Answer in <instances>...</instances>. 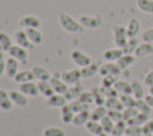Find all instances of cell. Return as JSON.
<instances>
[{"instance_id": "1", "label": "cell", "mask_w": 153, "mask_h": 136, "mask_svg": "<svg viewBox=\"0 0 153 136\" xmlns=\"http://www.w3.org/2000/svg\"><path fill=\"white\" fill-rule=\"evenodd\" d=\"M59 21H60V25L62 26V29L66 30L67 32L76 33V32L84 31V26L80 24V21L75 20L73 17H71L67 13H61L59 16Z\"/></svg>"}, {"instance_id": "2", "label": "cell", "mask_w": 153, "mask_h": 136, "mask_svg": "<svg viewBox=\"0 0 153 136\" xmlns=\"http://www.w3.org/2000/svg\"><path fill=\"white\" fill-rule=\"evenodd\" d=\"M112 33H114V42L115 45L117 48H123L124 44L128 41V35H127V30L124 26L122 25H115L112 27Z\"/></svg>"}, {"instance_id": "3", "label": "cell", "mask_w": 153, "mask_h": 136, "mask_svg": "<svg viewBox=\"0 0 153 136\" xmlns=\"http://www.w3.org/2000/svg\"><path fill=\"white\" fill-rule=\"evenodd\" d=\"M71 60L73 61V63H75L80 68H84V67H86V66H88L90 63L93 62L91 56L86 55L85 52H82L80 50H73L71 52Z\"/></svg>"}, {"instance_id": "4", "label": "cell", "mask_w": 153, "mask_h": 136, "mask_svg": "<svg viewBox=\"0 0 153 136\" xmlns=\"http://www.w3.org/2000/svg\"><path fill=\"white\" fill-rule=\"evenodd\" d=\"M80 24L84 26V29H98L103 20L100 18V16H81L79 18Z\"/></svg>"}, {"instance_id": "5", "label": "cell", "mask_w": 153, "mask_h": 136, "mask_svg": "<svg viewBox=\"0 0 153 136\" xmlns=\"http://www.w3.org/2000/svg\"><path fill=\"white\" fill-rule=\"evenodd\" d=\"M7 52L10 54L11 57L18 60V61H19L20 63H23V64H25V63L27 62V57H29L27 50L24 49L23 47L18 45V44H13V45L10 48V50H8Z\"/></svg>"}, {"instance_id": "6", "label": "cell", "mask_w": 153, "mask_h": 136, "mask_svg": "<svg viewBox=\"0 0 153 136\" xmlns=\"http://www.w3.org/2000/svg\"><path fill=\"white\" fill-rule=\"evenodd\" d=\"M61 79L67 85H75L80 82L82 76H81L80 69H69V70H65L61 73Z\"/></svg>"}, {"instance_id": "7", "label": "cell", "mask_w": 153, "mask_h": 136, "mask_svg": "<svg viewBox=\"0 0 153 136\" xmlns=\"http://www.w3.org/2000/svg\"><path fill=\"white\" fill-rule=\"evenodd\" d=\"M53 89L55 91V93L59 94H65V92L67 91V84L61 79V73H54L49 80Z\"/></svg>"}, {"instance_id": "8", "label": "cell", "mask_w": 153, "mask_h": 136, "mask_svg": "<svg viewBox=\"0 0 153 136\" xmlns=\"http://www.w3.org/2000/svg\"><path fill=\"white\" fill-rule=\"evenodd\" d=\"M19 61L13 58V57H8L5 61V74L8 79H14V76L17 75V73L19 72Z\"/></svg>"}, {"instance_id": "9", "label": "cell", "mask_w": 153, "mask_h": 136, "mask_svg": "<svg viewBox=\"0 0 153 136\" xmlns=\"http://www.w3.org/2000/svg\"><path fill=\"white\" fill-rule=\"evenodd\" d=\"M14 39H16V42H17L18 45L23 47V48L26 49V50H32V49L35 48V44L29 39V37H27L25 30H19V31H17L16 35H14Z\"/></svg>"}, {"instance_id": "10", "label": "cell", "mask_w": 153, "mask_h": 136, "mask_svg": "<svg viewBox=\"0 0 153 136\" xmlns=\"http://www.w3.org/2000/svg\"><path fill=\"white\" fill-rule=\"evenodd\" d=\"M121 72L122 70L118 68L116 62H105V63L100 64V68H99V74L102 76H106V75H116V76H118L121 74Z\"/></svg>"}, {"instance_id": "11", "label": "cell", "mask_w": 153, "mask_h": 136, "mask_svg": "<svg viewBox=\"0 0 153 136\" xmlns=\"http://www.w3.org/2000/svg\"><path fill=\"white\" fill-rule=\"evenodd\" d=\"M82 92H84V87L79 82V84H75V85H71V87L67 88V91L65 92L63 95L67 99V101H73V100H76L81 95Z\"/></svg>"}, {"instance_id": "12", "label": "cell", "mask_w": 153, "mask_h": 136, "mask_svg": "<svg viewBox=\"0 0 153 136\" xmlns=\"http://www.w3.org/2000/svg\"><path fill=\"white\" fill-rule=\"evenodd\" d=\"M66 103H67V99L65 98V95L59 94V93H54L51 97L47 98L44 101L45 106H48V107H60V109L62 106H65Z\"/></svg>"}, {"instance_id": "13", "label": "cell", "mask_w": 153, "mask_h": 136, "mask_svg": "<svg viewBox=\"0 0 153 136\" xmlns=\"http://www.w3.org/2000/svg\"><path fill=\"white\" fill-rule=\"evenodd\" d=\"M41 19L37 18L36 16H32V14H29V16H24L19 19V25L27 29V27H36L38 29L41 26Z\"/></svg>"}, {"instance_id": "14", "label": "cell", "mask_w": 153, "mask_h": 136, "mask_svg": "<svg viewBox=\"0 0 153 136\" xmlns=\"http://www.w3.org/2000/svg\"><path fill=\"white\" fill-rule=\"evenodd\" d=\"M8 93H10V98H11V100H12V103L14 105H17L19 107H24V106L27 105V103H29V100L26 98L27 95H25L24 93H22L19 89L18 91L13 89V91H10Z\"/></svg>"}, {"instance_id": "15", "label": "cell", "mask_w": 153, "mask_h": 136, "mask_svg": "<svg viewBox=\"0 0 153 136\" xmlns=\"http://www.w3.org/2000/svg\"><path fill=\"white\" fill-rule=\"evenodd\" d=\"M19 91H20L22 93H24L25 95H29V97H36V95H38V93H39L38 86H37V84H35L33 81L19 84Z\"/></svg>"}, {"instance_id": "16", "label": "cell", "mask_w": 153, "mask_h": 136, "mask_svg": "<svg viewBox=\"0 0 153 136\" xmlns=\"http://www.w3.org/2000/svg\"><path fill=\"white\" fill-rule=\"evenodd\" d=\"M99 68H100V64L98 62H94V61L92 63H90L88 66L81 68L80 72H81L82 79H90V78L94 76L97 73H99Z\"/></svg>"}, {"instance_id": "17", "label": "cell", "mask_w": 153, "mask_h": 136, "mask_svg": "<svg viewBox=\"0 0 153 136\" xmlns=\"http://www.w3.org/2000/svg\"><path fill=\"white\" fill-rule=\"evenodd\" d=\"M31 70H32V74L35 76V79H37L38 81H49L50 78H51L48 69H45L42 66H33L31 68Z\"/></svg>"}, {"instance_id": "18", "label": "cell", "mask_w": 153, "mask_h": 136, "mask_svg": "<svg viewBox=\"0 0 153 136\" xmlns=\"http://www.w3.org/2000/svg\"><path fill=\"white\" fill-rule=\"evenodd\" d=\"M153 54V45L152 43H148V42H142L137 45L135 52H134V56L136 58H140V57H143V56H147V55H151Z\"/></svg>"}, {"instance_id": "19", "label": "cell", "mask_w": 153, "mask_h": 136, "mask_svg": "<svg viewBox=\"0 0 153 136\" xmlns=\"http://www.w3.org/2000/svg\"><path fill=\"white\" fill-rule=\"evenodd\" d=\"M123 55V50L121 48H112V49H108L103 52V58L106 62H116L121 56Z\"/></svg>"}, {"instance_id": "20", "label": "cell", "mask_w": 153, "mask_h": 136, "mask_svg": "<svg viewBox=\"0 0 153 136\" xmlns=\"http://www.w3.org/2000/svg\"><path fill=\"white\" fill-rule=\"evenodd\" d=\"M140 21L136 19V18H130L127 26H126V30H127V35H128V38H133V37H136L139 31H140Z\"/></svg>"}, {"instance_id": "21", "label": "cell", "mask_w": 153, "mask_h": 136, "mask_svg": "<svg viewBox=\"0 0 153 136\" xmlns=\"http://www.w3.org/2000/svg\"><path fill=\"white\" fill-rule=\"evenodd\" d=\"M25 32H26L29 39L35 45H39L43 42V35H42V32L38 29H36V27H27V29H25Z\"/></svg>"}, {"instance_id": "22", "label": "cell", "mask_w": 153, "mask_h": 136, "mask_svg": "<svg viewBox=\"0 0 153 136\" xmlns=\"http://www.w3.org/2000/svg\"><path fill=\"white\" fill-rule=\"evenodd\" d=\"M130 85H131V94L135 99H142L145 98V91H143V86L142 84L136 80V79H133L130 81Z\"/></svg>"}, {"instance_id": "23", "label": "cell", "mask_w": 153, "mask_h": 136, "mask_svg": "<svg viewBox=\"0 0 153 136\" xmlns=\"http://www.w3.org/2000/svg\"><path fill=\"white\" fill-rule=\"evenodd\" d=\"M12 100L10 98V93L2 88H0V109L4 111H10L12 109Z\"/></svg>"}, {"instance_id": "24", "label": "cell", "mask_w": 153, "mask_h": 136, "mask_svg": "<svg viewBox=\"0 0 153 136\" xmlns=\"http://www.w3.org/2000/svg\"><path fill=\"white\" fill-rule=\"evenodd\" d=\"M135 56L134 55H127V54H123L117 61H116V64L118 66V68L121 70H126L129 66H131L134 62H135Z\"/></svg>"}, {"instance_id": "25", "label": "cell", "mask_w": 153, "mask_h": 136, "mask_svg": "<svg viewBox=\"0 0 153 136\" xmlns=\"http://www.w3.org/2000/svg\"><path fill=\"white\" fill-rule=\"evenodd\" d=\"M108 115V109L105 107V105H100L94 107L91 113H90V119L91 120H96V122H100L103 117H105Z\"/></svg>"}, {"instance_id": "26", "label": "cell", "mask_w": 153, "mask_h": 136, "mask_svg": "<svg viewBox=\"0 0 153 136\" xmlns=\"http://www.w3.org/2000/svg\"><path fill=\"white\" fill-rule=\"evenodd\" d=\"M74 111L72 110V107H71V105H65V106H62L61 107V120H62V123H65V124H69V123H72L73 122V118H74Z\"/></svg>"}, {"instance_id": "27", "label": "cell", "mask_w": 153, "mask_h": 136, "mask_svg": "<svg viewBox=\"0 0 153 136\" xmlns=\"http://www.w3.org/2000/svg\"><path fill=\"white\" fill-rule=\"evenodd\" d=\"M90 113H91L90 111H82V112H78V113H75L72 124L75 125V126L85 125V124L90 120Z\"/></svg>"}, {"instance_id": "28", "label": "cell", "mask_w": 153, "mask_h": 136, "mask_svg": "<svg viewBox=\"0 0 153 136\" xmlns=\"http://www.w3.org/2000/svg\"><path fill=\"white\" fill-rule=\"evenodd\" d=\"M33 79H35V76L32 74V70H19L13 80L18 84H24V82L32 81Z\"/></svg>"}, {"instance_id": "29", "label": "cell", "mask_w": 153, "mask_h": 136, "mask_svg": "<svg viewBox=\"0 0 153 136\" xmlns=\"http://www.w3.org/2000/svg\"><path fill=\"white\" fill-rule=\"evenodd\" d=\"M115 89L118 92V94H131V85L128 81L124 80H117L116 84L114 85Z\"/></svg>"}, {"instance_id": "30", "label": "cell", "mask_w": 153, "mask_h": 136, "mask_svg": "<svg viewBox=\"0 0 153 136\" xmlns=\"http://www.w3.org/2000/svg\"><path fill=\"white\" fill-rule=\"evenodd\" d=\"M37 86H38L39 94H42L45 98H49V97H51L55 93V91L53 89V87H51L49 81H38Z\"/></svg>"}, {"instance_id": "31", "label": "cell", "mask_w": 153, "mask_h": 136, "mask_svg": "<svg viewBox=\"0 0 153 136\" xmlns=\"http://www.w3.org/2000/svg\"><path fill=\"white\" fill-rule=\"evenodd\" d=\"M139 39L136 37H133V38H128L127 43L124 44V47L122 48L123 50V54H127V55H134L137 45H139Z\"/></svg>"}, {"instance_id": "32", "label": "cell", "mask_w": 153, "mask_h": 136, "mask_svg": "<svg viewBox=\"0 0 153 136\" xmlns=\"http://www.w3.org/2000/svg\"><path fill=\"white\" fill-rule=\"evenodd\" d=\"M104 105H105V107L108 110H118V111H123L124 110V106L121 103V100H120L118 97L117 98H108L105 100V104Z\"/></svg>"}, {"instance_id": "33", "label": "cell", "mask_w": 153, "mask_h": 136, "mask_svg": "<svg viewBox=\"0 0 153 136\" xmlns=\"http://www.w3.org/2000/svg\"><path fill=\"white\" fill-rule=\"evenodd\" d=\"M85 128H86L87 131L91 132L93 136L104 132V131H103V128H102V125H100V122H96V120H91V119H90V120L85 124Z\"/></svg>"}, {"instance_id": "34", "label": "cell", "mask_w": 153, "mask_h": 136, "mask_svg": "<svg viewBox=\"0 0 153 136\" xmlns=\"http://www.w3.org/2000/svg\"><path fill=\"white\" fill-rule=\"evenodd\" d=\"M136 6L142 12L153 14V0H136Z\"/></svg>"}, {"instance_id": "35", "label": "cell", "mask_w": 153, "mask_h": 136, "mask_svg": "<svg viewBox=\"0 0 153 136\" xmlns=\"http://www.w3.org/2000/svg\"><path fill=\"white\" fill-rule=\"evenodd\" d=\"M91 92H92V94H93L94 104H96L97 106H100V105H104V104H105L106 98H105V95L103 94L100 87H92Z\"/></svg>"}, {"instance_id": "36", "label": "cell", "mask_w": 153, "mask_h": 136, "mask_svg": "<svg viewBox=\"0 0 153 136\" xmlns=\"http://www.w3.org/2000/svg\"><path fill=\"white\" fill-rule=\"evenodd\" d=\"M148 116H149V115L139 112L134 118L129 119V120L127 122V124H128V125H139V126H142V125L148 120Z\"/></svg>"}, {"instance_id": "37", "label": "cell", "mask_w": 153, "mask_h": 136, "mask_svg": "<svg viewBox=\"0 0 153 136\" xmlns=\"http://www.w3.org/2000/svg\"><path fill=\"white\" fill-rule=\"evenodd\" d=\"M127 122L126 120H120V122H116L115 125H114V129L111 131V136H121V135H124L126 132V129H127Z\"/></svg>"}, {"instance_id": "38", "label": "cell", "mask_w": 153, "mask_h": 136, "mask_svg": "<svg viewBox=\"0 0 153 136\" xmlns=\"http://www.w3.org/2000/svg\"><path fill=\"white\" fill-rule=\"evenodd\" d=\"M71 107H72V110L74 111V113H78V112H82V111H88L90 110V106L91 105H88V104H85V103H82V101H80V100H73V101H71Z\"/></svg>"}, {"instance_id": "39", "label": "cell", "mask_w": 153, "mask_h": 136, "mask_svg": "<svg viewBox=\"0 0 153 136\" xmlns=\"http://www.w3.org/2000/svg\"><path fill=\"white\" fill-rule=\"evenodd\" d=\"M135 107L137 109L139 112L141 113H146V115H149L151 111H152V107L147 104V101L142 98V99H136L135 101Z\"/></svg>"}, {"instance_id": "40", "label": "cell", "mask_w": 153, "mask_h": 136, "mask_svg": "<svg viewBox=\"0 0 153 136\" xmlns=\"http://www.w3.org/2000/svg\"><path fill=\"white\" fill-rule=\"evenodd\" d=\"M100 125H102V128H103V131L104 132H106V134H111V131H112V129H114V125H115V122L106 115L105 117H103L102 118V120H100Z\"/></svg>"}, {"instance_id": "41", "label": "cell", "mask_w": 153, "mask_h": 136, "mask_svg": "<svg viewBox=\"0 0 153 136\" xmlns=\"http://www.w3.org/2000/svg\"><path fill=\"white\" fill-rule=\"evenodd\" d=\"M0 44H1L4 51H8L10 48L13 45L11 37L6 32H0Z\"/></svg>"}, {"instance_id": "42", "label": "cell", "mask_w": 153, "mask_h": 136, "mask_svg": "<svg viewBox=\"0 0 153 136\" xmlns=\"http://www.w3.org/2000/svg\"><path fill=\"white\" fill-rule=\"evenodd\" d=\"M43 136H66V132L63 129L57 128V126H49L44 129Z\"/></svg>"}, {"instance_id": "43", "label": "cell", "mask_w": 153, "mask_h": 136, "mask_svg": "<svg viewBox=\"0 0 153 136\" xmlns=\"http://www.w3.org/2000/svg\"><path fill=\"white\" fill-rule=\"evenodd\" d=\"M118 98H120L121 103L123 104L124 109L126 107H133V106H135L136 99L133 97V94H121Z\"/></svg>"}, {"instance_id": "44", "label": "cell", "mask_w": 153, "mask_h": 136, "mask_svg": "<svg viewBox=\"0 0 153 136\" xmlns=\"http://www.w3.org/2000/svg\"><path fill=\"white\" fill-rule=\"evenodd\" d=\"M124 135L127 136H141L142 134V126L139 125H127Z\"/></svg>"}, {"instance_id": "45", "label": "cell", "mask_w": 153, "mask_h": 136, "mask_svg": "<svg viewBox=\"0 0 153 136\" xmlns=\"http://www.w3.org/2000/svg\"><path fill=\"white\" fill-rule=\"evenodd\" d=\"M122 113H123V120L128 122L129 119L134 118V117L139 113V111H137V109H136L135 106H133V107H126V109L122 111Z\"/></svg>"}, {"instance_id": "46", "label": "cell", "mask_w": 153, "mask_h": 136, "mask_svg": "<svg viewBox=\"0 0 153 136\" xmlns=\"http://www.w3.org/2000/svg\"><path fill=\"white\" fill-rule=\"evenodd\" d=\"M118 76L116 75H106V76H103L102 79V82H100V86L103 87H114V85L116 84Z\"/></svg>"}, {"instance_id": "47", "label": "cell", "mask_w": 153, "mask_h": 136, "mask_svg": "<svg viewBox=\"0 0 153 136\" xmlns=\"http://www.w3.org/2000/svg\"><path fill=\"white\" fill-rule=\"evenodd\" d=\"M78 100H80V101H82L85 104H88V105L94 103V98H93V94H92L91 91H84L81 93V95L78 98Z\"/></svg>"}, {"instance_id": "48", "label": "cell", "mask_w": 153, "mask_h": 136, "mask_svg": "<svg viewBox=\"0 0 153 136\" xmlns=\"http://www.w3.org/2000/svg\"><path fill=\"white\" fill-rule=\"evenodd\" d=\"M100 89H102V92H103V94L105 95L106 99L108 98H117V97H120V94L115 89V87H103V86H100Z\"/></svg>"}, {"instance_id": "49", "label": "cell", "mask_w": 153, "mask_h": 136, "mask_svg": "<svg viewBox=\"0 0 153 136\" xmlns=\"http://www.w3.org/2000/svg\"><path fill=\"white\" fill-rule=\"evenodd\" d=\"M108 116L115 123L120 122V120H123V113H122V111H118V110H108Z\"/></svg>"}, {"instance_id": "50", "label": "cell", "mask_w": 153, "mask_h": 136, "mask_svg": "<svg viewBox=\"0 0 153 136\" xmlns=\"http://www.w3.org/2000/svg\"><path fill=\"white\" fill-rule=\"evenodd\" d=\"M141 39H142V42L152 43V42H153V27L146 29V30L141 33Z\"/></svg>"}, {"instance_id": "51", "label": "cell", "mask_w": 153, "mask_h": 136, "mask_svg": "<svg viewBox=\"0 0 153 136\" xmlns=\"http://www.w3.org/2000/svg\"><path fill=\"white\" fill-rule=\"evenodd\" d=\"M142 134H143V135L153 134V119H148V120L142 125Z\"/></svg>"}, {"instance_id": "52", "label": "cell", "mask_w": 153, "mask_h": 136, "mask_svg": "<svg viewBox=\"0 0 153 136\" xmlns=\"http://www.w3.org/2000/svg\"><path fill=\"white\" fill-rule=\"evenodd\" d=\"M143 84H145L147 87H149V86L153 85V69L149 70V72L145 75V78H143Z\"/></svg>"}, {"instance_id": "53", "label": "cell", "mask_w": 153, "mask_h": 136, "mask_svg": "<svg viewBox=\"0 0 153 136\" xmlns=\"http://www.w3.org/2000/svg\"><path fill=\"white\" fill-rule=\"evenodd\" d=\"M146 101H147V104L153 109V95L152 94H147V95H145V98H143Z\"/></svg>"}, {"instance_id": "54", "label": "cell", "mask_w": 153, "mask_h": 136, "mask_svg": "<svg viewBox=\"0 0 153 136\" xmlns=\"http://www.w3.org/2000/svg\"><path fill=\"white\" fill-rule=\"evenodd\" d=\"M5 73V61H0V76Z\"/></svg>"}, {"instance_id": "55", "label": "cell", "mask_w": 153, "mask_h": 136, "mask_svg": "<svg viewBox=\"0 0 153 136\" xmlns=\"http://www.w3.org/2000/svg\"><path fill=\"white\" fill-rule=\"evenodd\" d=\"M148 91H149V94H152V95H153V85L148 87Z\"/></svg>"}, {"instance_id": "56", "label": "cell", "mask_w": 153, "mask_h": 136, "mask_svg": "<svg viewBox=\"0 0 153 136\" xmlns=\"http://www.w3.org/2000/svg\"><path fill=\"white\" fill-rule=\"evenodd\" d=\"M0 61H4V51H0Z\"/></svg>"}, {"instance_id": "57", "label": "cell", "mask_w": 153, "mask_h": 136, "mask_svg": "<svg viewBox=\"0 0 153 136\" xmlns=\"http://www.w3.org/2000/svg\"><path fill=\"white\" fill-rule=\"evenodd\" d=\"M94 136H109V134H106V132H102V134H99V135H94Z\"/></svg>"}, {"instance_id": "58", "label": "cell", "mask_w": 153, "mask_h": 136, "mask_svg": "<svg viewBox=\"0 0 153 136\" xmlns=\"http://www.w3.org/2000/svg\"><path fill=\"white\" fill-rule=\"evenodd\" d=\"M0 51H4V50H2V47H1V44H0Z\"/></svg>"}, {"instance_id": "59", "label": "cell", "mask_w": 153, "mask_h": 136, "mask_svg": "<svg viewBox=\"0 0 153 136\" xmlns=\"http://www.w3.org/2000/svg\"><path fill=\"white\" fill-rule=\"evenodd\" d=\"M145 136H153V134H149V135H145Z\"/></svg>"}, {"instance_id": "60", "label": "cell", "mask_w": 153, "mask_h": 136, "mask_svg": "<svg viewBox=\"0 0 153 136\" xmlns=\"http://www.w3.org/2000/svg\"><path fill=\"white\" fill-rule=\"evenodd\" d=\"M121 136H127V135H121Z\"/></svg>"}, {"instance_id": "61", "label": "cell", "mask_w": 153, "mask_h": 136, "mask_svg": "<svg viewBox=\"0 0 153 136\" xmlns=\"http://www.w3.org/2000/svg\"><path fill=\"white\" fill-rule=\"evenodd\" d=\"M141 136H145V135H141Z\"/></svg>"}]
</instances>
